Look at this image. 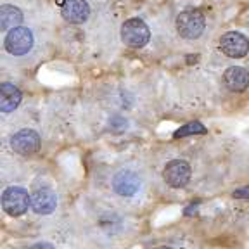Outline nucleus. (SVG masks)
<instances>
[{
	"instance_id": "39448f33",
	"label": "nucleus",
	"mask_w": 249,
	"mask_h": 249,
	"mask_svg": "<svg viewBox=\"0 0 249 249\" xmlns=\"http://www.w3.org/2000/svg\"><path fill=\"white\" fill-rule=\"evenodd\" d=\"M192 175L191 164L183 160H173L166 163L163 170V178L171 189H182L189 183Z\"/></svg>"
},
{
	"instance_id": "7ed1b4c3",
	"label": "nucleus",
	"mask_w": 249,
	"mask_h": 249,
	"mask_svg": "<svg viewBox=\"0 0 249 249\" xmlns=\"http://www.w3.org/2000/svg\"><path fill=\"white\" fill-rule=\"evenodd\" d=\"M31 206V196L23 187H9L2 194V208L9 216H21Z\"/></svg>"
},
{
	"instance_id": "f03ea898",
	"label": "nucleus",
	"mask_w": 249,
	"mask_h": 249,
	"mask_svg": "<svg viewBox=\"0 0 249 249\" xmlns=\"http://www.w3.org/2000/svg\"><path fill=\"white\" fill-rule=\"evenodd\" d=\"M121 40L130 49H142L151 40V30L140 18H132L121 26Z\"/></svg>"
},
{
	"instance_id": "f257e3e1",
	"label": "nucleus",
	"mask_w": 249,
	"mask_h": 249,
	"mask_svg": "<svg viewBox=\"0 0 249 249\" xmlns=\"http://www.w3.org/2000/svg\"><path fill=\"white\" fill-rule=\"evenodd\" d=\"M206 26V19L199 9H187L177 16L175 28L182 38L185 40H196L202 35Z\"/></svg>"
},
{
	"instance_id": "2eb2a0df",
	"label": "nucleus",
	"mask_w": 249,
	"mask_h": 249,
	"mask_svg": "<svg viewBox=\"0 0 249 249\" xmlns=\"http://www.w3.org/2000/svg\"><path fill=\"white\" fill-rule=\"evenodd\" d=\"M233 197H237V199H249V187H242V189H237V191H233Z\"/></svg>"
},
{
	"instance_id": "9b49d317",
	"label": "nucleus",
	"mask_w": 249,
	"mask_h": 249,
	"mask_svg": "<svg viewBox=\"0 0 249 249\" xmlns=\"http://www.w3.org/2000/svg\"><path fill=\"white\" fill-rule=\"evenodd\" d=\"M223 83L230 92H244L249 87V73L241 66H230L223 73Z\"/></svg>"
},
{
	"instance_id": "0eeeda50",
	"label": "nucleus",
	"mask_w": 249,
	"mask_h": 249,
	"mask_svg": "<svg viewBox=\"0 0 249 249\" xmlns=\"http://www.w3.org/2000/svg\"><path fill=\"white\" fill-rule=\"evenodd\" d=\"M11 147H12V151L18 152L19 156L35 154L40 149V135L31 128L19 130L18 133L12 135Z\"/></svg>"
},
{
	"instance_id": "4468645a",
	"label": "nucleus",
	"mask_w": 249,
	"mask_h": 249,
	"mask_svg": "<svg viewBox=\"0 0 249 249\" xmlns=\"http://www.w3.org/2000/svg\"><path fill=\"white\" fill-rule=\"evenodd\" d=\"M208 128L201 121H191V123L183 124L173 133V139H183V137H189V135H206Z\"/></svg>"
},
{
	"instance_id": "6e6552de",
	"label": "nucleus",
	"mask_w": 249,
	"mask_h": 249,
	"mask_svg": "<svg viewBox=\"0 0 249 249\" xmlns=\"http://www.w3.org/2000/svg\"><path fill=\"white\" fill-rule=\"evenodd\" d=\"M113 189L118 196L123 197H132L140 189V177L132 170L118 171L113 178Z\"/></svg>"
},
{
	"instance_id": "423d86ee",
	"label": "nucleus",
	"mask_w": 249,
	"mask_h": 249,
	"mask_svg": "<svg viewBox=\"0 0 249 249\" xmlns=\"http://www.w3.org/2000/svg\"><path fill=\"white\" fill-rule=\"evenodd\" d=\"M220 51L230 59H242L249 52V40L239 31H227L220 38Z\"/></svg>"
},
{
	"instance_id": "1a4fd4ad",
	"label": "nucleus",
	"mask_w": 249,
	"mask_h": 249,
	"mask_svg": "<svg viewBox=\"0 0 249 249\" xmlns=\"http://www.w3.org/2000/svg\"><path fill=\"white\" fill-rule=\"evenodd\" d=\"M61 14L68 23L82 24L89 19L90 5L87 4V0H64L61 5Z\"/></svg>"
},
{
	"instance_id": "f8f14e48",
	"label": "nucleus",
	"mask_w": 249,
	"mask_h": 249,
	"mask_svg": "<svg viewBox=\"0 0 249 249\" xmlns=\"http://www.w3.org/2000/svg\"><path fill=\"white\" fill-rule=\"evenodd\" d=\"M21 99H23V93L16 85H12L9 82L0 85V111L2 113L14 111L21 104Z\"/></svg>"
},
{
	"instance_id": "20e7f679",
	"label": "nucleus",
	"mask_w": 249,
	"mask_h": 249,
	"mask_svg": "<svg viewBox=\"0 0 249 249\" xmlns=\"http://www.w3.org/2000/svg\"><path fill=\"white\" fill-rule=\"evenodd\" d=\"M33 33L31 30L23 26H18L11 30L5 36V51L11 55H24L33 49Z\"/></svg>"
},
{
	"instance_id": "dca6fc26",
	"label": "nucleus",
	"mask_w": 249,
	"mask_h": 249,
	"mask_svg": "<svg viewBox=\"0 0 249 249\" xmlns=\"http://www.w3.org/2000/svg\"><path fill=\"white\" fill-rule=\"evenodd\" d=\"M30 249H55L51 242H36L35 246H31Z\"/></svg>"
},
{
	"instance_id": "9d476101",
	"label": "nucleus",
	"mask_w": 249,
	"mask_h": 249,
	"mask_svg": "<svg viewBox=\"0 0 249 249\" xmlns=\"http://www.w3.org/2000/svg\"><path fill=\"white\" fill-rule=\"evenodd\" d=\"M57 206L55 192L51 189H38L31 194V208L38 214H51Z\"/></svg>"
},
{
	"instance_id": "ddd939ff",
	"label": "nucleus",
	"mask_w": 249,
	"mask_h": 249,
	"mask_svg": "<svg viewBox=\"0 0 249 249\" xmlns=\"http://www.w3.org/2000/svg\"><path fill=\"white\" fill-rule=\"evenodd\" d=\"M23 23V12L14 5H2L0 7V26L2 30H14Z\"/></svg>"
},
{
	"instance_id": "f3484780",
	"label": "nucleus",
	"mask_w": 249,
	"mask_h": 249,
	"mask_svg": "<svg viewBox=\"0 0 249 249\" xmlns=\"http://www.w3.org/2000/svg\"><path fill=\"white\" fill-rule=\"evenodd\" d=\"M158 249H173V248H168V246H161V248H158Z\"/></svg>"
}]
</instances>
